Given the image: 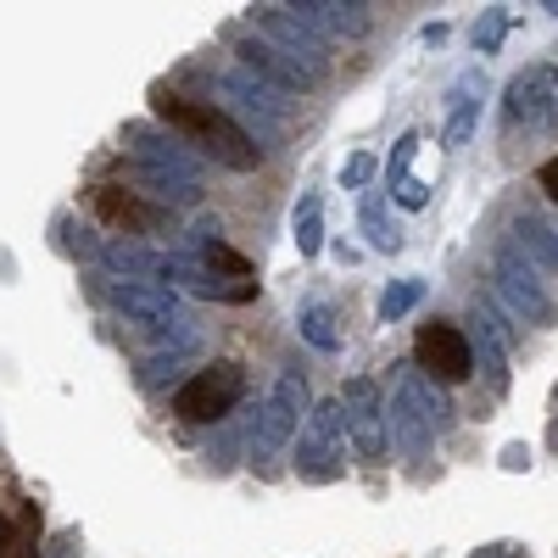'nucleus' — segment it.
Masks as SVG:
<instances>
[{
	"mask_svg": "<svg viewBox=\"0 0 558 558\" xmlns=\"http://www.w3.org/2000/svg\"><path fill=\"white\" fill-rule=\"evenodd\" d=\"M0 558H39V553H34V542L12 536V542H7V553H0Z\"/></svg>",
	"mask_w": 558,
	"mask_h": 558,
	"instance_id": "obj_31",
	"label": "nucleus"
},
{
	"mask_svg": "<svg viewBox=\"0 0 558 558\" xmlns=\"http://www.w3.org/2000/svg\"><path fill=\"white\" fill-rule=\"evenodd\" d=\"M502 112L525 134L553 129V118H558V68L553 62H531L525 73H514V84H508V96H502Z\"/></svg>",
	"mask_w": 558,
	"mask_h": 558,
	"instance_id": "obj_8",
	"label": "nucleus"
},
{
	"mask_svg": "<svg viewBox=\"0 0 558 558\" xmlns=\"http://www.w3.org/2000/svg\"><path fill=\"white\" fill-rule=\"evenodd\" d=\"M296 324H302V336H307L318 352H336V347H341V336H336V313H330V307H307Z\"/></svg>",
	"mask_w": 558,
	"mask_h": 558,
	"instance_id": "obj_24",
	"label": "nucleus"
},
{
	"mask_svg": "<svg viewBox=\"0 0 558 558\" xmlns=\"http://www.w3.org/2000/svg\"><path fill=\"white\" fill-rule=\"evenodd\" d=\"M241 397H246V368L241 363H213V368H196V375L173 391V413L184 425H218L223 413H235Z\"/></svg>",
	"mask_w": 558,
	"mask_h": 558,
	"instance_id": "obj_4",
	"label": "nucleus"
},
{
	"mask_svg": "<svg viewBox=\"0 0 558 558\" xmlns=\"http://www.w3.org/2000/svg\"><path fill=\"white\" fill-rule=\"evenodd\" d=\"M391 436L402 441L408 458H430V447H436L430 408L418 402V368H402V380H397V397H391Z\"/></svg>",
	"mask_w": 558,
	"mask_h": 558,
	"instance_id": "obj_13",
	"label": "nucleus"
},
{
	"mask_svg": "<svg viewBox=\"0 0 558 558\" xmlns=\"http://www.w3.org/2000/svg\"><path fill=\"white\" fill-rule=\"evenodd\" d=\"M291 229H296V252H302V257H318V252H324V202H318V196H302Z\"/></svg>",
	"mask_w": 558,
	"mask_h": 558,
	"instance_id": "obj_22",
	"label": "nucleus"
},
{
	"mask_svg": "<svg viewBox=\"0 0 558 558\" xmlns=\"http://www.w3.org/2000/svg\"><path fill=\"white\" fill-rule=\"evenodd\" d=\"M502 470H514V475H520V470H531V447H520V441H514V447L502 452Z\"/></svg>",
	"mask_w": 558,
	"mask_h": 558,
	"instance_id": "obj_29",
	"label": "nucleus"
},
{
	"mask_svg": "<svg viewBox=\"0 0 558 558\" xmlns=\"http://www.w3.org/2000/svg\"><path fill=\"white\" fill-rule=\"evenodd\" d=\"M252 23H257V34H263L268 45H279V51L296 57L302 68H313V73L330 78V62H324V39H318L291 7H252Z\"/></svg>",
	"mask_w": 558,
	"mask_h": 558,
	"instance_id": "obj_10",
	"label": "nucleus"
},
{
	"mask_svg": "<svg viewBox=\"0 0 558 558\" xmlns=\"http://www.w3.org/2000/svg\"><path fill=\"white\" fill-rule=\"evenodd\" d=\"M291 12H296L318 39H363L368 23H375L363 0H296Z\"/></svg>",
	"mask_w": 558,
	"mask_h": 558,
	"instance_id": "obj_17",
	"label": "nucleus"
},
{
	"mask_svg": "<svg viewBox=\"0 0 558 558\" xmlns=\"http://www.w3.org/2000/svg\"><path fill=\"white\" fill-rule=\"evenodd\" d=\"M96 213L112 229H123V235H157L168 223V207L146 202L140 191H123V184H96Z\"/></svg>",
	"mask_w": 558,
	"mask_h": 558,
	"instance_id": "obj_15",
	"label": "nucleus"
},
{
	"mask_svg": "<svg viewBox=\"0 0 558 558\" xmlns=\"http://www.w3.org/2000/svg\"><path fill=\"white\" fill-rule=\"evenodd\" d=\"M296 475L324 486L347 475V413L341 397L336 402H313L307 425H302V447H296Z\"/></svg>",
	"mask_w": 558,
	"mask_h": 558,
	"instance_id": "obj_2",
	"label": "nucleus"
},
{
	"mask_svg": "<svg viewBox=\"0 0 558 558\" xmlns=\"http://www.w3.org/2000/svg\"><path fill=\"white\" fill-rule=\"evenodd\" d=\"M542 12H547V17H558V0H547V7H542Z\"/></svg>",
	"mask_w": 558,
	"mask_h": 558,
	"instance_id": "obj_34",
	"label": "nucleus"
},
{
	"mask_svg": "<svg viewBox=\"0 0 558 558\" xmlns=\"http://www.w3.org/2000/svg\"><path fill=\"white\" fill-rule=\"evenodd\" d=\"M357 223L375 252H397L402 246V229L391 223V207H386V191H363V207H357Z\"/></svg>",
	"mask_w": 558,
	"mask_h": 558,
	"instance_id": "obj_21",
	"label": "nucleus"
},
{
	"mask_svg": "<svg viewBox=\"0 0 558 558\" xmlns=\"http://www.w3.org/2000/svg\"><path fill=\"white\" fill-rule=\"evenodd\" d=\"M391 196H397V207H408V213H418V207H425V202H430V184L408 173V179L397 184V191H391Z\"/></svg>",
	"mask_w": 558,
	"mask_h": 558,
	"instance_id": "obj_28",
	"label": "nucleus"
},
{
	"mask_svg": "<svg viewBox=\"0 0 558 558\" xmlns=\"http://www.w3.org/2000/svg\"><path fill=\"white\" fill-rule=\"evenodd\" d=\"M475 357H481V375L492 386V397H508V347H514V330L497 324V313L486 302H475Z\"/></svg>",
	"mask_w": 558,
	"mask_h": 558,
	"instance_id": "obj_18",
	"label": "nucleus"
},
{
	"mask_svg": "<svg viewBox=\"0 0 558 558\" xmlns=\"http://www.w3.org/2000/svg\"><path fill=\"white\" fill-rule=\"evenodd\" d=\"M481 96H486V73L470 68L452 89H447V129H441V146H463L481 123Z\"/></svg>",
	"mask_w": 558,
	"mask_h": 558,
	"instance_id": "obj_19",
	"label": "nucleus"
},
{
	"mask_svg": "<svg viewBox=\"0 0 558 558\" xmlns=\"http://www.w3.org/2000/svg\"><path fill=\"white\" fill-rule=\"evenodd\" d=\"M492 279H497V296L508 302V313L514 318H525V324H558V302L542 291V279H536V263L508 241V246H497V263H492Z\"/></svg>",
	"mask_w": 558,
	"mask_h": 558,
	"instance_id": "obj_6",
	"label": "nucleus"
},
{
	"mask_svg": "<svg viewBox=\"0 0 558 558\" xmlns=\"http://www.w3.org/2000/svg\"><path fill=\"white\" fill-rule=\"evenodd\" d=\"M418 146H425V140H418V129H408L397 146H391V157H386V184L397 191V184L408 179V168H413V157H418Z\"/></svg>",
	"mask_w": 558,
	"mask_h": 558,
	"instance_id": "obj_26",
	"label": "nucleus"
},
{
	"mask_svg": "<svg viewBox=\"0 0 558 558\" xmlns=\"http://www.w3.org/2000/svg\"><path fill=\"white\" fill-rule=\"evenodd\" d=\"M235 57H241V68H252V73L268 78L274 89H286V96H313V89L324 84V73L302 68L296 57H286V51H279V45H268L263 34H257V39H241Z\"/></svg>",
	"mask_w": 558,
	"mask_h": 558,
	"instance_id": "obj_11",
	"label": "nucleus"
},
{
	"mask_svg": "<svg viewBox=\"0 0 558 558\" xmlns=\"http://www.w3.org/2000/svg\"><path fill=\"white\" fill-rule=\"evenodd\" d=\"M475 558H525L520 547H486V553H475Z\"/></svg>",
	"mask_w": 558,
	"mask_h": 558,
	"instance_id": "obj_33",
	"label": "nucleus"
},
{
	"mask_svg": "<svg viewBox=\"0 0 558 558\" xmlns=\"http://www.w3.org/2000/svg\"><path fill=\"white\" fill-rule=\"evenodd\" d=\"M168 286L173 291L184 286L191 296H207V302H252L257 296V279H223L191 252H168Z\"/></svg>",
	"mask_w": 558,
	"mask_h": 558,
	"instance_id": "obj_14",
	"label": "nucleus"
},
{
	"mask_svg": "<svg viewBox=\"0 0 558 558\" xmlns=\"http://www.w3.org/2000/svg\"><path fill=\"white\" fill-rule=\"evenodd\" d=\"M542 191L558 202V157H553V162H542Z\"/></svg>",
	"mask_w": 558,
	"mask_h": 558,
	"instance_id": "obj_30",
	"label": "nucleus"
},
{
	"mask_svg": "<svg viewBox=\"0 0 558 558\" xmlns=\"http://www.w3.org/2000/svg\"><path fill=\"white\" fill-rule=\"evenodd\" d=\"M157 118L168 123V134L184 140V146H202L213 162L235 168V173H252L263 162V146L223 107H213V101H184V96L157 89Z\"/></svg>",
	"mask_w": 558,
	"mask_h": 558,
	"instance_id": "obj_1",
	"label": "nucleus"
},
{
	"mask_svg": "<svg viewBox=\"0 0 558 558\" xmlns=\"http://www.w3.org/2000/svg\"><path fill=\"white\" fill-rule=\"evenodd\" d=\"M307 413H313L307 380L296 375V368H286V375L274 380V391L263 397V408H257V425H252V458H274L279 447H291V436L307 425Z\"/></svg>",
	"mask_w": 558,
	"mask_h": 558,
	"instance_id": "obj_3",
	"label": "nucleus"
},
{
	"mask_svg": "<svg viewBox=\"0 0 558 558\" xmlns=\"http://www.w3.org/2000/svg\"><path fill=\"white\" fill-rule=\"evenodd\" d=\"M418 302H425V279H391V286L380 291V324H391V318H402V313H413Z\"/></svg>",
	"mask_w": 558,
	"mask_h": 558,
	"instance_id": "obj_23",
	"label": "nucleus"
},
{
	"mask_svg": "<svg viewBox=\"0 0 558 558\" xmlns=\"http://www.w3.org/2000/svg\"><path fill=\"white\" fill-rule=\"evenodd\" d=\"M123 140H129V157H134L140 168H162V173L202 179V162L184 151V140H179V134H157V129H146V123H129Z\"/></svg>",
	"mask_w": 558,
	"mask_h": 558,
	"instance_id": "obj_16",
	"label": "nucleus"
},
{
	"mask_svg": "<svg viewBox=\"0 0 558 558\" xmlns=\"http://www.w3.org/2000/svg\"><path fill=\"white\" fill-rule=\"evenodd\" d=\"M223 96H229V118H246V134L252 140H274L279 129H286V118H291V96H286V89H274L268 78H257L252 68H229L223 73Z\"/></svg>",
	"mask_w": 558,
	"mask_h": 558,
	"instance_id": "obj_5",
	"label": "nucleus"
},
{
	"mask_svg": "<svg viewBox=\"0 0 558 558\" xmlns=\"http://www.w3.org/2000/svg\"><path fill=\"white\" fill-rule=\"evenodd\" d=\"M413 363L425 368L436 386H452V380L475 375V347H470L463 330H452V324H425L418 341H413Z\"/></svg>",
	"mask_w": 558,
	"mask_h": 558,
	"instance_id": "obj_9",
	"label": "nucleus"
},
{
	"mask_svg": "<svg viewBox=\"0 0 558 558\" xmlns=\"http://www.w3.org/2000/svg\"><path fill=\"white\" fill-rule=\"evenodd\" d=\"M375 173H380V162L368 157V151H352L341 162V184H347V191H368V179H375Z\"/></svg>",
	"mask_w": 558,
	"mask_h": 558,
	"instance_id": "obj_27",
	"label": "nucleus"
},
{
	"mask_svg": "<svg viewBox=\"0 0 558 558\" xmlns=\"http://www.w3.org/2000/svg\"><path fill=\"white\" fill-rule=\"evenodd\" d=\"M107 296H112L118 313H129L134 324H146V330H168L179 318V291L162 286V279H112Z\"/></svg>",
	"mask_w": 558,
	"mask_h": 558,
	"instance_id": "obj_12",
	"label": "nucleus"
},
{
	"mask_svg": "<svg viewBox=\"0 0 558 558\" xmlns=\"http://www.w3.org/2000/svg\"><path fill=\"white\" fill-rule=\"evenodd\" d=\"M502 34H508V7H492V12H481V23H475V57H497Z\"/></svg>",
	"mask_w": 558,
	"mask_h": 558,
	"instance_id": "obj_25",
	"label": "nucleus"
},
{
	"mask_svg": "<svg viewBox=\"0 0 558 558\" xmlns=\"http://www.w3.org/2000/svg\"><path fill=\"white\" fill-rule=\"evenodd\" d=\"M418 39H425V45H441V39H447V23H425V28H418Z\"/></svg>",
	"mask_w": 558,
	"mask_h": 558,
	"instance_id": "obj_32",
	"label": "nucleus"
},
{
	"mask_svg": "<svg viewBox=\"0 0 558 558\" xmlns=\"http://www.w3.org/2000/svg\"><path fill=\"white\" fill-rule=\"evenodd\" d=\"M514 246L531 252L536 268H553V274H558V229H553L547 218H536V213L514 218Z\"/></svg>",
	"mask_w": 558,
	"mask_h": 558,
	"instance_id": "obj_20",
	"label": "nucleus"
},
{
	"mask_svg": "<svg viewBox=\"0 0 558 558\" xmlns=\"http://www.w3.org/2000/svg\"><path fill=\"white\" fill-rule=\"evenodd\" d=\"M341 413H347V441H352V452H357L363 463H386V452H391V418H386L380 386L368 380V375L347 380Z\"/></svg>",
	"mask_w": 558,
	"mask_h": 558,
	"instance_id": "obj_7",
	"label": "nucleus"
}]
</instances>
